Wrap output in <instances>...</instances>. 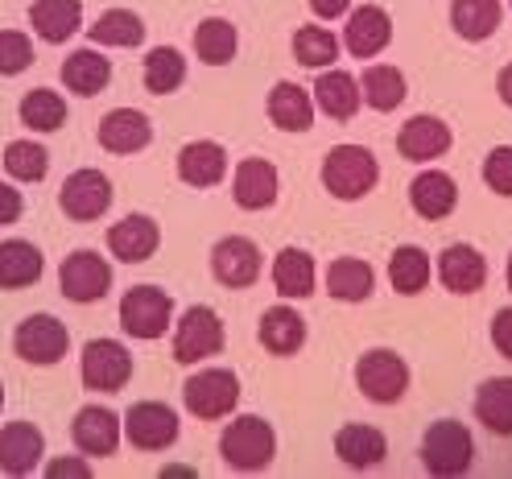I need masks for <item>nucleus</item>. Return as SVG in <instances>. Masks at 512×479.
I'll return each instance as SVG.
<instances>
[{
	"instance_id": "obj_1",
	"label": "nucleus",
	"mask_w": 512,
	"mask_h": 479,
	"mask_svg": "<svg viewBox=\"0 0 512 479\" xmlns=\"http://www.w3.org/2000/svg\"><path fill=\"white\" fill-rule=\"evenodd\" d=\"M380 182V162L368 145H331L323 157V190L339 203H360L368 199Z\"/></svg>"
},
{
	"instance_id": "obj_2",
	"label": "nucleus",
	"mask_w": 512,
	"mask_h": 479,
	"mask_svg": "<svg viewBox=\"0 0 512 479\" xmlns=\"http://www.w3.org/2000/svg\"><path fill=\"white\" fill-rule=\"evenodd\" d=\"M219 455L232 471L256 475V471H265L277 455V430L265 418H256V413H240V418H232L228 426H223Z\"/></svg>"
},
{
	"instance_id": "obj_3",
	"label": "nucleus",
	"mask_w": 512,
	"mask_h": 479,
	"mask_svg": "<svg viewBox=\"0 0 512 479\" xmlns=\"http://www.w3.org/2000/svg\"><path fill=\"white\" fill-rule=\"evenodd\" d=\"M71 351V331L62 318L38 310V314H25L21 323L13 327V356L21 364H34V368H54L67 360Z\"/></svg>"
},
{
	"instance_id": "obj_4",
	"label": "nucleus",
	"mask_w": 512,
	"mask_h": 479,
	"mask_svg": "<svg viewBox=\"0 0 512 479\" xmlns=\"http://www.w3.org/2000/svg\"><path fill=\"white\" fill-rule=\"evenodd\" d=\"M409 380H413V372H409L405 356H401V351H393V347H368L364 356L356 360V389L372 405H397V401H405Z\"/></svg>"
},
{
	"instance_id": "obj_5",
	"label": "nucleus",
	"mask_w": 512,
	"mask_h": 479,
	"mask_svg": "<svg viewBox=\"0 0 512 479\" xmlns=\"http://www.w3.org/2000/svg\"><path fill=\"white\" fill-rule=\"evenodd\" d=\"M475 463V438L463 422L455 418H438L430 422V430L422 434V467L438 479H455L467 475Z\"/></svg>"
},
{
	"instance_id": "obj_6",
	"label": "nucleus",
	"mask_w": 512,
	"mask_h": 479,
	"mask_svg": "<svg viewBox=\"0 0 512 479\" xmlns=\"http://www.w3.org/2000/svg\"><path fill=\"white\" fill-rule=\"evenodd\" d=\"M120 327L128 339L153 343L174 331V298L162 285H133L120 298Z\"/></svg>"
},
{
	"instance_id": "obj_7",
	"label": "nucleus",
	"mask_w": 512,
	"mask_h": 479,
	"mask_svg": "<svg viewBox=\"0 0 512 479\" xmlns=\"http://www.w3.org/2000/svg\"><path fill=\"white\" fill-rule=\"evenodd\" d=\"M182 405L190 418H199V422L232 418L240 405V376L232 368H199L182 385Z\"/></svg>"
},
{
	"instance_id": "obj_8",
	"label": "nucleus",
	"mask_w": 512,
	"mask_h": 479,
	"mask_svg": "<svg viewBox=\"0 0 512 479\" xmlns=\"http://www.w3.org/2000/svg\"><path fill=\"white\" fill-rule=\"evenodd\" d=\"M228 347V331H223V318L211 306H186L174 318V360L178 364H207L211 356Z\"/></svg>"
},
{
	"instance_id": "obj_9",
	"label": "nucleus",
	"mask_w": 512,
	"mask_h": 479,
	"mask_svg": "<svg viewBox=\"0 0 512 479\" xmlns=\"http://www.w3.org/2000/svg\"><path fill=\"white\" fill-rule=\"evenodd\" d=\"M79 380L91 393H120L133 380V351L120 339H87L79 356Z\"/></svg>"
},
{
	"instance_id": "obj_10",
	"label": "nucleus",
	"mask_w": 512,
	"mask_h": 479,
	"mask_svg": "<svg viewBox=\"0 0 512 479\" xmlns=\"http://www.w3.org/2000/svg\"><path fill=\"white\" fill-rule=\"evenodd\" d=\"M182 422H178V409L166 401H137L133 409L124 413V438L128 446H137L145 455H162L178 442Z\"/></svg>"
},
{
	"instance_id": "obj_11",
	"label": "nucleus",
	"mask_w": 512,
	"mask_h": 479,
	"mask_svg": "<svg viewBox=\"0 0 512 479\" xmlns=\"http://www.w3.org/2000/svg\"><path fill=\"white\" fill-rule=\"evenodd\" d=\"M112 195H116L112 178L104 170H95V166H83V170L67 174V182H62L58 207L75 223H95V219H104L112 211Z\"/></svg>"
},
{
	"instance_id": "obj_12",
	"label": "nucleus",
	"mask_w": 512,
	"mask_h": 479,
	"mask_svg": "<svg viewBox=\"0 0 512 479\" xmlns=\"http://www.w3.org/2000/svg\"><path fill=\"white\" fill-rule=\"evenodd\" d=\"M58 285H62V298L75 306L104 302L112 290V265L95 248H75L58 269Z\"/></svg>"
},
{
	"instance_id": "obj_13",
	"label": "nucleus",
	"mask_w": 512,
	"mask_h": 479,
	"mask_svg": "<svg viewBox=\"0 0 512 479\" xmlns=\"http://www.w3.org/2000/svg\"><path fill=\"white\" fill-rule=\"evenodd\" d=\"M265 273V257L248 236H223L211 244V277L223 290H252Z\"/></svg>"
},
{
	"instance_id": "obj_14",
	"label": "nucleus",
	"mask_w": 512,
	"mask_h": 479,
	"mask_svg": "<svg viewBox=\"0 0 512 479\" xmlns=\"http://www.w3.org/2000/svg\"><path fill=\"white\" fill-rule=\"evenodd\" d=\"M124 438V418L108 405H83L71 422V442L87 459H112Z\"/></svg>"
},
{
	"instance_id": "obj_15",
	"label": "nucleus",
	"mask_w": 512,
	"mask_h": 479,
	"mask_svg": "<svg viewBox=\"0 0 512 479\" xmlns=\"http://www.w3.org/2000/svg\"><path fill=\"white\" fill-rule=\"evenodd\" d=\"M451 145H455L451 124H446L442 116H430V112L409 116L401 124V133H397V153L405 157V162H413V166L438 162V157L451 153Z\"/></svg>"
},
{
	"instance_id": "obj_16",
	"label": "nucleus",
	"mask_w": 512,
	"mask_h": 479,
	"mask_svg": "<svg viewBox=\"0 0 512 479\" xmlns=\"http://www.w3.org/2000/svg\"><path fill=\"white\" fill-rule=\"evenodd\" d=\"M434 277L442 281V290H451L459 298L479 294L488 285V257L475 244H446L434 261Z\"/></svg>"
},
{
	"instance_id": "obj_17",
	"label": "nucleus",
	"mask_w": 512,
	"mask_h": 479,
	"mask_svg": "<svg viewBox=\"0 0 512 479\" xmlns=\"http://www.w3.org/2000/svg\"><path fill=\"white\" fill-rule=\"evenodd\" d=\"M104 244H108V252L120 265H141V261L153 257L157 248H162V228H157L153 215L133 211V215H124L120 223H112Z\"/></svg>"
},
{
	"instance_id": "obj_18",
	"label": "nucleus",
	"mask_w": 512,
	"mask_h": 479,
	"mask_svg": "<svg viewBox=\"0 0 512 479\" xmlns=\"http://www.w3.org/2000/svg\"><path fill=\"white\" fill-rule=\"evenodd\" d=\"M393 42V17L380 5H356L343 25V50L351 58H376Z\"/></svg>"
},
{
	"instance_id": "obj_19",
	"label": "nucleus",
	"mask_w": 512,
	"mask_h": 479,
	"mask_svg": "<svg viewBox=\"0 0 512 479\" xmlns=\"http://www.w3.org/2000/svg\"><path fill=\"white\" fill-rule=\"evenodd\" d=\"M95 141H100V149H108L116 157H133V153L149 149L153 120L141 108H112V112H104L100 129H95Z\"/></svg>"
},
{
	"instance_id": "obj_20",
	"label": "nucleus",
	"mask_w": 512,
	"mask_h": 479,
	"mask_svg": "<svg viewBox=\"0 0 512 479\" xmlns=\"http://www.w3.org/2000/svg\"><path fill=\"white\" fill-rule=\"evenodd\" d=\"M281 195V174L269 157H248L232 174V203L240 211H269Z\"/></svg>"
},
{
	"instance_id": "obj_21",
	"label": "nucleus",
	"mask_w": 512,
	"mask_h": 479,
	"mask_svg": "<svg viewBox=\"0 0 512 479\" xmlns=\"http://www.w3.org/2000/svg\"><path fill=\"white\" fill-rule=\"evenodd\" d=\"M46 455V434L34 422H5L0 426V471L21 479L34 475Z\"/></svg>"
},
{
	"instance_id": "obj_22",
	"label": "nucleus",
	"mask_w": 512,
	"mask_h": 479,
	"mask_svg": "<svg viewBox=\"0 0 512 479\" xmlns=\"http://www.w3.org/2000/svg\"><path fill=\"white\" fill-rule=\"evenodd\" d=\"M335 459L347 467V471H372L389 459V438H384L380 426H368V422H347L339 434H335Z\"/></svg>"
},
{
	"instance_id": "obj_23",
	"label": "nucleus",
	"mask_w": 512,
	"mask_h": 479,
	"mask_svg": "<svg viewBox=\"0 0 512 479\" xmlns=\"http://www.w3.org/2000/svg\"><path fill=\"white\" fill-rule=\"evenodd\" d=\"M178 182H186L190 190H211L228 174V149L219 141H186L178 149Z\"/></svg>"
},
{
	"instance_id": "obj_24",
	"label": "nucleus",
	"mask_w": 512,
	"mask_h": 479,
	"mask_svg": "<svg viewBox=\"0 0 512 479\" xmlns=\"http://www.w3.org/2000/svg\"><path fill=\"white\" fill-rule=\"evenodd\" d=\"M314 108L331 116V120H356V112L364 108V95H360V83L351 71H339V67H327V71H318L314 87Z\"/></svg>"
},
{
	"instance_id": "obj_25",
	"label": "nucleus",
	"mask_w": 512,
	"mask_h": 479,
	"mask_svg": "<svg viewBox=\"0 0 512 479\" xmlns=\"http://www.w3.org/2000/svg\"><path fill=\"white\" fill-rule=\"evenodd\" d=\"M269 277H273V290L285 302H306L318 290V261L306 248H281L273 257Z\"/></svg>"
},
{
	"instance_id": "obj_26",
	"label": "nucleus",
	"mask_w": 512,
	"mask_h": 479,
	"mask_svg": "<svg viewBox=\"0 0 512 479\" xmlns=\"http://www.w3.org/2000/svg\"><path fill=\"white\" fill-rule=\"evenodd\" d=\"M409 207H413V215H422L430 223L455 215V207H459V182L446 170H422L418 178L409 182Z\"/></svg>"
},
{
	"instance_id": "obj_27",
	"label": "nucleus",
	"mask_w": 512,
	"mask_h": 479,
	"mask_svg": "<svg viewBox=\"0 0 512 479\" xmlns=\"http://www.w3.org/2000/svg\"><path fill=\"white\" fill-rule=\"evenodd\" d=\"M261 347L277 360H290L306 347V318L290 306V302H277L261 314Z\"/></svg>"
},
{
	"instance_id": "obj_28",
	"label": "nucleus",
	"mask_w": 512,
	"mask_h": 479,
	"mask_svg": "<svg viewBox=\"0 0 512 479\" xmlns=\"http://www.w3.org/2000/svg\"><path fill=\"white\" fill-rule=\"evenodd\" d=\"M112 83V58H104L95 46H79L62 58V87L83 95V100H95L100 91H108Z\"/></svg>"
},
{
	"instance_id": "obj_29",
	"label": "nucleus",
	"mask_w": 512,
	"mask_h": 479,
	"mask_svg": "<svg viewBox=\"0 0 512 479\" xmlns=\"http://www.w3.org/2000/svg\"><path fill=\"white\" fill-rule=\"evenodd\" d=\"M265 112H269V120L277 124L281 133H310L318 108H314V95H310L306 87L281 79V83H273V91H269Z\"/></svg>"
},
{
	"instance_id": "obj_30",
	"label": "nucleus",
	"mask_w": 512,
	"mask_h": 479,
	"mask_svg": "<svg viewBox=\"0 0 512 479\" xmlns=\"http://www.w3.org/2000/svg\"><path fill=\"white\" fill-rule=\"evenodd\" d=\"M29 25L50 46L71 42L83 29V0H34L29 5Z\"/></svg>"
},
{
	"instance_id": "obj_31",
	"label": "nucleus",
	"mask_w": 512,
	"mask_h": 479,
	"mask_svg": "<svg viewBox=\"0 0 512 479\" xmlns=\"http://www.w3.org/2000/svg\"><path fill=\"white\" fill-rule=\"evenodd\" d=\"M323 285H327V298L335 302H368L372 290H376V269L364 261V257H335L323 273Z\"/></svg>"
},
{
	"instance_id": "obj_32",
	"label": "nucleus",
	"mask_w": 512,
	"mask_h": 479,
	"mask_svg": "<svg viewBox=\"0 0 512 479\" xmlns=\"http://www.w3.org/2000/svg\"><path fill=\"white\" fill-rule=\"evenodd\" d=\"M46 273V257L29 240H0V290H29Z\"/></svg>"
},
{
	"instance_id": "obj_33",
	"label": "nucleus",
	"mask_w": 512,
	"mask_h": 479,
	"mask_svg": "<svg viewBox=\"0 0 512 479\" xmlns=\"http://www.w3.org/2000/svg\"><path fill=\"white\" fill-rule=\"evenodd\" d=\"M434 277V261L422 244H397L389 257V285L401 298H418L422 290H430Z\"/></svg>"
},
{
	"instance_id": "obj_34",
	"label": "nucleus",
	"mask_w": 512,
	"mask_h": 479,
	"mask_svg": "<svg viewBox=\"0 0 512 479\" xmlns=\"http://www.w3.org/2000/svg\"><path fill=\"white\" fill-rule=\"evenodd\" d=\"M475 422L496 438H512V376H488L475 393Z\"/></svg>"
},
{
	"instance_id": "obj_35",
	"label": "nucleus",
	"mask_w": 512,
	"mask_h": 479,
	"mask_svg": "<svg viewBox=\"0 0 512 479\" xmlns=\"http://www.w3.org/2000/svg\"><path fill=\"white\" fill-rule=\"evenodd\" d=\"M360 95H364V108H372V112H397L409 95L405 71L393 67V62H372L360 75Z\"/></svg>"
},
{
	"instance_id": "obj_36",
	"label": "nucleus",
	"mask_w": 512,
	"mask_h": 479,
	"mask_svg": "<svg viewBox=\"0 0 512 479\" xmlns=\"http://www.w3.org/2000/svg\"><path fill=\"white\" fill-rule=\"evenodd\" d=\"M504 21V0H451V29L463 42H488Z\"/></svg>"
},
{
	"instance_id": "obj_37",
	"label": "nucleus",
	"mask_w": 512,
	"mask_h": 479,
	"mask_svg": "<svg viewBox=\"0 0 512 479\" xmlns=\"http://www.w3.org/2000/svg\"><path fill=\"white\" fill-rule=\"evenodd\" d=\"M91 46H116V50H137L145 42V21L133 9H104L87 25Z\"/></svg>"
},
{
	"instance_id": "obj_38",
	"label": "nucleus",
	"mask_w": 512,
	"mask_h": 479,
	"mask_svg": "<svg viewBox=\"0 0 512 479\" xmlns=\"http://www.w3.org/2000/svg\"><path fill=\"white\" fill-rule=\"evenodd\" d=\"M343 54V38L331 34L327 25H298L294 29V58L306 71H327Z\"/></svg>"
},
{
	"instance_id": "obj_39",
	"label": "nucleus",
	"mask_w": 512,
	"mask_h": 479,
	"mask_svg": "<svg viewBox=\"0 0 512 479\" xmlns=\"http://www.w3.org/2000/svg\"><path fill=\"white\" fill-rule=\"evenodd\" d=\"M240 50V34L228 17H203L195 25V54L207 67H228Z\"/></svg>"
},
{
	"instance_id": "obj_40",
	"label": "nucleus",
	"mask_w": 512,
	"mask_h": 479,
	"mask_svg": "<svg viewBox=\"0 0 512 479\" xmlns=\"http://www.w3.org/2000/svg\"><path fill=\"white\" fill-rule=\"evenodd\" d=\"M141 79L149 95H174L186 83V58L178 46H153L141 58Z\"/></svg>"
},
{
	"instance_id": "obj_41",
	"label": "nucleus",
	"mask_w": 512,
	"mask_h": 479,
	"mask_svg": "<svg viewBox=\"0 0 512 479\" xmlns=\"http://www.w3.org/2000/svg\"><path fill=\"white\" fill-rule=\"evenodd\" d=\"M17 116L29 133H58L67 124V100L54 87H34V91H25Z\"/></svg>"
},
{
	"instance_id": "obj_42",
	"label": "nucleus",
	"mask_w": 512,
	"mask_h": 479,
	"mask_svg": "<svg viewBox=\"0 0 512 479\" xmlns=\"http://www.w3.org/2000/svg\"><path fill=\"white\" fill-rule=\"evenodd\" d=\"M5 174L13 178V182H42L46 174H50V153H46V145H38V141H9L5 145Z\"/></svg>"
},
{
	"instance_id": "obj_43",
	"label": "nucleus",
	"mask_w": 512,
	"mask_h": 479,
	"mask_svg": "<svg viewBox=\"0 0 512 479\" xmlns=\"http://www.w3.org/2000/svg\"><path fill=\"white\" fill-rule=\"evenodd\" d=\"M34 67V38L25 29H0V75L13 79Z\"/></svg>"
},
{
	"instance_id": "obj_44",
	"label": "nucleus",
	"mask_w": 512,
	"mask_h": 479,
	"mask_svg": "<svg viewBox=\"0 0 512 479\" xmlns=\"http://www.w3.org/2000/svg\"><path fill=\"white\" fill-rule=\"evenodd\" d=\"M479 174H484L488 190L500 199H512V145H496L488 149L484 157V166H479Z\"/></svg>"
},
{
	"instance_id": "obj_45",
	"label": "nucleus",
	"mask_w": 512,
	"mask_h": 479,
	"mask_svg": "<svg viewBox=\"0 0 512 479\" xmlns=\"http://www.w3.org/2000/svg\"><path fill=\"white\" fill-rule=\"evenodd\" d=\"M50 479H87L91 475V459L87 455H58L42 467Z\"/></svg>"
},
{
	"instance_id": "obj_46",
	"label": "nucleus",
	"mask_w": 512,
	"mask_h": 479,
	"mask_svg": "<svg viewBox=\"0 0 512 479\" xmlns=\"http://www.w3.org/2000/svg\"><path fill=\"white\" fill-rule=\"evenodd\" d=\"M492 347H496V356L500 360H512V306H500L492 314Z\"/></svg>"
},
{
	"instance_id": "obj_47",
	"label": "nucleus",
	"mask_w": 512,
	"mask_h": 479,
	"mask_svg": "<svg viewBox=\"0 0 512 479\" xmlns=\"http://www.w3.org/2000/svg\"><path fill=\"white\" fill-rule=\"evenodd\" d=\"M25 215V195L13 182H0V228H9Z\"/></svg>"
},
{
	"instance_id": "obj_48",
	"label": "nucleus",
	"mask_w": 512,
	"mask_h": 479,
	"mask_svg": "<svg viewBox=\"0 0 512 479\" xmlns=\"http://www.w3.org/2000/svg\"><path fill=\"white\" fill-rule=\"evenodd\" d=\"M310 13L318 21H339L351 13V0H310Z\"/></svg>"
},
{
	"instance_id": "obj_49",
	"label": "nucleus",
	"mask_w": 512,
	"mask_h": 479,
	"mask_svg": "<svg viewBox=\"0 0 512 479\" xmlns=\"http://www.w3.org/2000/svg\"><path fill=\"white\" fill-rule=\"evenodd\" d=\"M496 95H500L504 108H512V62H508V67H500V75H496Z\"/></svg>"
},
{
	"instance_id": "obj_50",
	"label": "nucleus",
	"mask_w": 512,
	"mask_h": 479,
	"mask_svg": "<svg viewBox=\"0 0 512 479\" xmlns=\"http://www.w3.org/2000/svg\"><path fill=\"white\" fill-rule=\"evenodd\" d=\"M162 475H195V467H182V463H174V467H162Z\"/></svg>"
},
{
	"instance_id": "obj_51",
	"label": "nucleus",
	"mask_w": 512,
	"mask_h": 479,
	"mask_svg": "<svg viewBox=\"0 0 512 479\" xmlns=\"http://www.w3.org/2000/svg\"><path fill=\"white\" fill-rule=\"evenodd\" d=\"M504 281H508V294H512V252H508V265H504Z\"/></svg>"
},
{
	"instance_id": "obj_52",
	"label": "nucleus",
	"mask_w": 512,
	"mask_h": 479,
	"mask_svg": "<svg viewBox=\"0 0 512 479\" xmlns=\"http://www.w3.org/2000/svg\"><path fill=\"white\" fill-rule=\"evenodd\" d=\"M0 409H5V385H0Z\"/></svg>"
},
{
	"instance_id": "obj_53",
	"label": "nucleus",
	"mask_w": 512,
	"mask_h": 479,
	"mask_svg": "<svg viewBox=\"0 0 512 479\" xmlns=\"http://www.w3.org/2000/svg\"><path fill=\"white\" fill-rule=\"evenodd\" d=\"M508 9H512V0H508Z\"/></svg>"
}]
</instances>
